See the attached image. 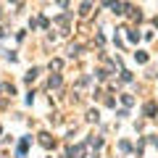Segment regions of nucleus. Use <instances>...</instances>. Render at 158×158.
I'll return each mask as SVG.
<instances>
[{
  "label": "nucleus",
  "mask_w": 158,
  "mask_h": 158,
  "mask_svg": "<svg viewBox=\"0 0 158 158\" xmlns=\"http://www.w3.org/2000/svg\"><path fill=\"white\" fill-rule=\"evenodd\" d=\"M61 85V77H50V87H58Z\"/></svg>",
  "instance_id": "1"
}]
</instances>
